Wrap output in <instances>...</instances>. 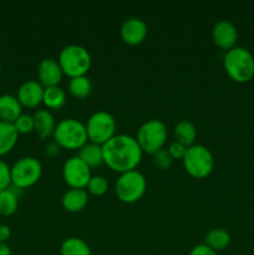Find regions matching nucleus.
Here are the masks:
<instances>
[{
    "label": "nucleus",
    "mask_w": 254,
    "mask_h": 255,
    "mask_svg": "<svg viewBox=\"0 0 254 255\" xmlns=\"http://www.w3.org/2000/svg\"><path fill=\"white\" fill-rule=\"evenodd\" d=\"M86 188L89 193L94 194V196H104L109 189V182L104 176L96 174V176H91Z\"/></svg>",
    "instance_id": "nucleus-26"
},
{
    "label": "nucleus",
    "mask_w": 254,
    "mask_h": 255,
    "mask_svg": "<svg viewBox=\"0 0 254 255\" xmlns=\"http://www.w3.org/2000/svg\"><path fill=\"white\" fill-rule=\"evenodd\" d=\"M91 176V168L79 156L70 157L62 167V177L70 188L85 189Z\"/></svg>",
    "instance_id": "nucleus-10"
},
{
    "label": "nucleus",
    "mask_w": 254,
    "mask_h": 255,
    "mask_svg": "<svg viewBox=\"0 0 254 255\" xmlns=\"http://www.w3.org/2000/svg\"><path fill=\"white\" fill-rule=\"evenodd\" d=\"M89 203V194L85 189L70 188L64 193L61 198V204L65 211L70 213H77L85 209Z\"/></svg>",
    "instance_id": "nucleus-17"
},
{
    "label": "nucleus",
    "mask_w": 254,
    "mask_h": 255,
    "mask_svg": "<svg viewBox=\"0 0 254 255\" xmlns=\"http://www.w3.org/2000/svg\"><path fill=\"white\" fill-rule=\"evenodd\" d=\"M168 131L161 120H148L137 131V143L141 147L142 152L154 154L162 149L166 144Z\"/></svg>",
    "instance_id": "nucleus-8"
},
{
    "label": "nucleus",
    "mask_w": 254,
    "mask_h": 255,
    "mask_svg": "<svg viewBox=\"0 0 254 255\" xmlns=\"http://www.w3.org/2000/svg\"><path fill=\"white\" fill-rule=\"evenodd\" d=\"M153 156V163L154 166L158 167L162 171H166L173 163V158L171 157V154L168 153L166 148H162L159 151H157L156 153L152 154Z\"/></svg>",
    "instance_id": "nucleus-28"
},
{
    "label": "nucleus",
    "mask_w": 254,
    "mask_h": 255,
    "mask_svg": "<svg viewBox=\"0 0 254 255\" xmlns=\"http://www.w3.org/2000/svg\"><path fill=\"white\" fill-rule=\"evenodd\" d=\"M182 162L187 173L196 179L206 178L214 169L213 153L203 144L188 147Z\"/></svg>",
    "instance_id": "nucleus-5"
},
{
    "label": "nucleus",
    "mask_w": 254,
    "mask_h": 255,
    "mask_svg": "<svg viewBox=\"0 0 254 255\" xmlns=\"http://www.w3.org/2000/svg\"><path fill=\"white\" fill-rule=\"evenodd\" d=\"M147 181L137 169L120 174L115 183V193L117 198L126 204L138 202L146 193Z\"/></svg>",
    "instance_id": "nucleus-6"
},
{
    "label": "nucleus",
    "mask_w": 254,
    "mask_h": 255,
    "mask_svg": "<svg viewBox=\"0 0 254 255\" xmlns=\"http://www.w3.org/2000/svg\"><path fill=\"white\" fill-rule=\"evenodd\" d=\"M69 91L76 99H86L90 96L92 91V82L89 77L77 76L74 79H70L69 82Z\"/></svg>",
    "instance_id": "nucleus-25"
},
{
    "label": "nucleus",
    "mask_w": 254,
    "mask_h": 255,
    "mask_svg": "<svg viewBox=\"0 0 254 255\" xmlns=\"http://www.w3.org/2000/svg\"><path fill=\"white\" fill-rule=\"evenodd\" d=\"M14 126L19 134H27L34 131V117L31 115L22 114L16 121L14 122Z\"/></svg>",
    "instance_id": "nucleus-27"
},
{
    "label": "nucleus",
    "mask_w": 254,
    "mask_h": 255,
    "mask_svg": "<svg viewBox=\"0 0 254 255\" xmlns=\"http://www.w3.org/2000/svg\"><path fill=\"white\" fill-rule=\"evenodd\" d=\"M223 66L227 75L238 84H246L254 77V56L246 47L236 46L227 51Z\"/></svg>",
    "instance_id": "nucleus-2"
},
{
    "label": "nucleus",
    "mask_w": 254,
    "mask_h": 255,
    "mask_svg": "<svg viewBox=\"0 0 254 255\" xmlns=\"http://www.w3.org/2000/svg\"><path fill=\"white\" fill-rule=\"evenodd\" d=\"M102 151L104 163L120 174L136 169L143 154L137 139L125 133L115 134L102 146Z\"/></svg>",
    "instance_id": "nucleus-1"
},
{
    "label": "nucleus",
    "mask_w": 254,
    "mask_h": 255,
    "mask_svg": "<svg viewBox=\"0 0 254 255\" xmlns=\"http://www.w3.org/2000/svg\"><path fill=\"white\" fill-rule=\"evenodd\" d=\"M231 234L223 228H214L212 231H209L206 234V238H204V244L207 247H209L211 249H213L214 252L218 253L219 251H223L227 247L231 244Z\"/></svg>",
    "instance_id": "nucleus-21"
},
{
    "label": "nucleus",
    "mask_w": 254,
    "mask_h": 255,
    "mask_svg": "<svg viewBox=\"0 0 254 255\" xmlns=\"http://www.w3.org/2000/svg\"><path fill=\"white\" fill-rule=\"evenodd\" d=\"M60 148H61V147H60L55 141L49 142V143L45 146V154H46L47 157H50V158H54V157H56L57 154L60 153Z\"/></svg>",
    "instance_id": "nucleus-32"
},
{
    "label": "nucleus",
    "mask_w": 254,
    "mask_h": 255,
    "mask_svg": "<svg viewBox=\"0 0 254 255\" xmlns=\"http://www.w3.org/2000/svg\"><path fill=\"white\" fill-rule=\"evenodd\" d=\"M89 142L104 146L116 134V120L106 111H97L85 124Z\"/></svg>",
    "instance_id": "nucleus-9"
},
{
    "label": "nucleus",
    "mask_w": 254,
    "mask_h": 255,
    "mask_svg": "<svg viewBox=\"0 0 254 255\" xmlns=\"http://www.w3.org/2000/svg\"><path fill=\"white\" fill-rule=\"evenodd\" d=\"M52 137L65 149H81L89 142L86 126L76 119L61 120L56 125Z\"/></svg>",
    "instance_id": "nucleus-4"
},
{
    "label": "nucleus",
    "mask_w": 254,
    "mask_h": 255,
    "mask_svg": "<svg viewBox=\"0 0 254 255\" xmlns=\"http://www.w3.org/2000/svg\"><path fill=\"white\" fill-rule=\"evenodd\" d=\"M0 74H1V64H0Z\"/></svg>",
    "instance_id": "nucleus-35"
},
{
    "label": "nucleus",
    "mask_w": 254,
    "mask_h": 255,
    "mask_svg": "<svg viewBox=\"0 0 254 255\" xmlns=\"http://www.w3.org/2000/svg\"><path fill=\"white\" fill-rule=\"evenodd\" d=\"M60 67L64 75L74 79L77 76H85L91 67L92 59L89 50L82 45L71 44L65 46L59 54Z\"/></svg>",
    "instance_id": "nucleus-3"
},
{
    "label": "nucleus",
    "mask_w": 254,
    "mask_h": 255,
    "mask_svg": "<svg viewBox=\"0 0 254 255\" xmlns=\"http://www.w3.org/2000/svg\"><path fill=\"white\" fill-rule=\"evenodd\" d=\"M60 255H92V252L84 239L79 237H70L61 243Z\"/></svg>",
    "instance_id": "nucleus-22"
},
{
    "label": "nucleus",
    "mask_w": 254,
    "mask_h": 255,
    "mask_svg": "<svg viewBox=\"0 0 254 255\" xmlns=\"http://www.w3.org/2000/svg\"><path fill=\"white\" fill-rule=\"evenodd\" d=\"M212 39L219 49L227 52L237 46L238 30L234 26L233 22L228 21V20H221L214 24L213 29H212Z\"/></svg>",
    "instance_id": "nucleus-11"
},
{
    "label": "nucleus",
    "mask_w": 254,
    "mask_h": 255,
    "mask_svg": "<svg viewBox=\"0 0 254 255\" xmlns=\"http://www.w3.org/2000/svg\"><path fill=\"white\" fill-rule=\"evenodd\" d=\"M148 27L139 17H128L125 20L120 29V35L124 42L131 46H137L146 40Z\"/></svg>",
    "instance_id": "nucleus-12"
},
{
    "label": "nucleus",
    "mask_w": 254,
    "mask_h": 255,
    "mask_svg": "<svg viewBox=\"0 0 254 255\" xmlns=\"http://www.w3.org/2000/svg\"><path fill=\"white\" fill-rule=\"evenodd\" d=\"M45 87L36 80H27L22 82L17 89V100L21 104L22 107L27 109H35L42 104L44 99Z\"/></svg>",
    "instance_id": "nucleus-13"
},
{
    "label": "nucleus",
    "mask_w": 254,
    "mask_h": 255,
    "mask_svg": "<svg viewBox=\"0 0 254 255\" xmlns=\"http://www.w3.org/2000/svg\"><path fill=\"white\" fill-rule=\"evenodd\" d=\"M11 237V229L6 224H0V243H6Z\"/></svg>",
    "instance_id": "nucleus-33"
},
{
    "label": "nucleus",
    "mask_w": 254,
    "mask_h": 255,
    "mask_svg": "<svg viewBox=\"0 0 254 255\" xmlns=\"http://www.w3.org/2000/svg\"><path fill=\"white\" fill-rule=\"evenodd\" d=\"M19 133L15 128L14 124L0 121V158L14 148L16 144Z\"/></svg>",
    "instance_id": "nucleus-18"
},
{
    "label": "nucleus",
    "mask_w": 254,
    "mask_h": 255,
    "mask_svg": "<svg viewBox=\"0 0 254 255\" xmlns=\"http://www.w3.org/2000/svg\"><path fill=\"white\" fill-rule=\"evenodd\" d=\"M42 174V164L35 157H22L10 167L11 187L15 189H26L39 182Z\"/></svg>",
    "instance_id": "nucleus-7"
},
{
    "label": "nucleus",
    "mask_w": 254,
    "mask_h": 255,
    "mask_svg": "<svg viewBox=\"0 0 254 255\" xmlns=\"http://www.w3.org/2000/svg\"><path fill=\"white\" fill-rule=\"evenodd\" d=\"M187 148H188V147H186L184 144L179 143V142L177 141H173L169 143L167 151H168V153L171 154V157L173 159H183L184 154H186L187 152Z\"/></svg>",
    "instance_id": "nucleus-30"
},
{
    "label": "nucleus",
    "mask_w": 254,
    "mask_h": 255,
    "mask_svg": "<svg viewBox=\"0 0 254 255\" xmlns=\"http://www.w3.org/2000/svg\"><path fill=\"white\" fill-rule=\"evenodd\" d=\"M0 255H12L11 249L6 243H0Z\"/></svg>",
    "instance_id": "nucleus-34"
},
{
    "label": "nucleus",
    "mask_w": 254,
    "mask_h": 255,
    "mask_svg": "<svg viewBox=\"0 0 254 255\" xmlns=\"http://www.w3.org/2000/svg\"><path fill=\"white\" fill-rule=\"evenodd\" d=\"M64 72H62L61 67H60L59 61L51 57H46V59L41 60V62L37 66V79L42 86L52 87L59 86L61 82Z\"/></svg>",
    "instance_id": "nucleus-14"
},
{
    "label": "nucleus",
    "mask_w": 254,
    "mask_h": 255,
    "mask_svg": "<svg viewBox=\"0 0 254 255\" xmlns=\"http://www.w3.org/2000/svg\"><path fill=\"white\" fill-rule=\"evenodd\" d=\"M32 117H34V132L40 141H45L54 134L57 124L55 122L51 112L47 110H37Z\"/></svg>",
    "instance_id": "nucleus-15"
},
{
    "label": "nucleus",
    "mask_w": 254,
    "mask_h": 255,
    "mask_svg": "<svg viewBox=\"0 0 254 255\" xmlns=\"http://www.w3.org/2000/svg\"><path fill=\"white\" fill-rule=\"evenodd\" d=\"M22 115V106L16 96L5 94L0 96V121L14 124Z\"/></svg>",
    "instance_id": "nucleus-16"
},
{
    "label": "nucleus",
    "mask_w": 254,
    "mask_h": 255,
    "mask_svg": "<svg viewBox=\"0 0 254 255\" xmlns=\"http://www.w3.org/2000/svg\"><path fill=\"white\" fill-rule=\"evenodd\" d=\"M19 196L12 187L0 191V216L10 217L17 211Z\"/></svg>",
    "instance_id": "nucleus-23"
},
{
    "label": "nucleus",
    "mask_w": 254,
    "mask_h": 255,
    "mask_svg": "<svg viewBox=\"0 0 254 255\" xmlns=\"http://www.w3.org/2000/svg\"><path fill=\"white\" fill-rule=\"evenodd\" d=\"M11 187V177H10V166L0 158V191Z\"/></svg>",
    "instance_id": "nucleus-29"
},
{
    "label": "nucleus",
    "mask_w": 254,
    "mask_h": 255,
    "mask_svg": "<svg viewBox=\"0 0 254 255\" xmlns=\"http://www.w3.org/2000/svg\"><path fill=\"white\" fill-rule=\"evenodd\" d=\"M188 255H218V253L214 252L213 249L209 248V247H207L204 243H202V244H198V246L193 247Z\"/></svg>",
    "instance_id": "nucleus-31"
},
{
    "label": "nucleus",
    "mask_w": 254,
    "mask_h": 255,
    "mask_svg": "<svg viewBox=\"0 0 254 255\" xmlns=\"http://www.w3.org/2000/svg\"><path fill=\"white\" fill-rule=\"evenodd\" d=\"M66 102V92L60 86L46 87L44 91L42 104L50 110H60Z\"/></svg>",
    "instance_id": "nucleus-24"
},
{
    "label": "nucleus",
    "mask_w": 254,
    "mask_h": 255,
    "mask_svg": "<svg viewBox=\"0 0 254 255\" xmlns=\"http://www.w3.org/2000/svg\"><path fill=\"white\" fill-rule=\"evenodd\" d=\"M174 141L184 144L186 147H191L194 144L197 138V129L196 126L191 121L182 120L174 126L173 129Z\"/></svg>",
    "instance_id": "nucleus-19"
},
{
    "label": "nucleus",
    "mask_w": 254,
    "mask_h": 255,
    "mask_svg": "<svg viewBox=\"0 0 254 255\" xmlns=\"http://www.w3.org/2000/svg\"><path fill=\"white\" fill-rule=\"evenodd\" d=\"M79 157L90 167H99L104 163V151L102 146L95 144L92 142H87L81 149H79Z\"/></svg>",
    "instance_id": "nucleus-20"
}]
</instances>
